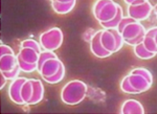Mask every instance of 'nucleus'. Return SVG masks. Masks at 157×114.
<instances>
[{
  "label": "nucleus",
  "instance_id": "f257e3e1",
  "mask_svg": "<svg viewBox=\"0 0 157 114\" xmlns=\"http://www.w3.org/2000/svg\"><path fill=\"white\" fill-rule=\"evenodd\" d=\"M88 86L80 80L68 82L60 91V99L67 105H76L81 104L87 95Z\"/></svg>",
  "mask_w": 157,
  "mask_h": 114
},
{
  "label": "nucleus",
  "instance_id": "f03ea898",
  "mask_svg": "<svg viewBox=\"0 0 157 114\" xmlns=\"http://www.w3.org/2000/svg\"><path fill=\"white\" fill-rule=\"evenodd\" d=\"M63 42V33L60 28L54 27L47 30L39 36V43L42 49L55 51L59 49Z\"/></svg>",
  "mask_w": 157,
  "mask_h": 114
},
{
  "label": "nucleus",
  "instance_id": "7ed1b4c3",
  "mask_svg": "<svg viewBox=\"0 0 157 114\" xmlns=\"http://www.w3.org/2000/svg\"><path fill=\"white\" fill-rule=\"evenodd\" d=\"M153 11V6L150 1L135 0L130 5H128V16L135 21L142 22L150 17Z\"/></svg>",
  "mask_w": 157,
  "mask_h": 114
},
{
  "label": "nucleus",
  "instance_id": "20e7f679",
  "mask_svg": "<svg viewBox=\"0 0 157 114\" xmlns=\"http://www.w3.org/2000/svg\"><path fill=\"white\" fill-rule=\"evenodd\" d=\"M26 81H27V78H24V77H18L17 79L11 81V85L9 86L8 93H9V97L12 100V102L14 103L15 104H18V105L26 104L21 96V88H22L23 83Z\"/></svg>",
  "mask_w": 157,
  "mask_h": 114
},
{
  "label": "nucleus",
  "instance_id": "39448f33",
  "mask_svg": "<svg viewBox=\"0 0 157 114\" xmlns=\"http://www.w3.org/2000/svg\"><path fill=\"white\" fill-rule=\"evenodd\" d=\"M118 5L119 4L113 1V0H109L97 13V16H95L96 20L101 23V22H107L113 19L118 11Z\"/></svg>",
  "mask_w": 157,
  "mask_h": 114
},
{
  "label": "nucleus",
  "instance_id": "423d86ee",
  "mask_svg": "<svg viewBox=\"0 0 157 114\" xmlns=\"http://www.w3.org/2000/svg\"><path fill=\"white\" fill-rule=\"evenodd\" d=\"M146 32H147V30L141 22L134 21V22H132V23H129L125 26L122 30L121 34H122V36L125 42L128 40H131L133 39H135V37H137L141 34H145Z\"/></svg>",
  "mask_w": 157,
  "mask_h": 114
},
{
  "label": "nucleus",
  "instance_id": "0eeeda50",
  "mask_svg": "<svg viewBox=\"0 0 157 114\" xmlns=\"http://www.w3.org/2000/svg\"><path fill=\"white\" fill-rule=\"evenodd\" d=\"M101 32H103V30H99L92 37V40L90 41V51L95 57L100 58V59H105L107 57H110L112 55V53L105 50L103 47V45H101Z\"/></svg>",
  "mask_w": 157,
  "mask_h": 114
},
{
  "label": "nucleus",
  "instance_id": "6e6552de",
  "mask_svg": "<svg viewBox=\"0 0 157 114\" xmlns=\"http://www.w3.org/2000/svg\"><path fill=\"white\" fill-rule=\"evenodd\" d=\"M61 64H62V62L58 57L49 59L43 63L41 68L38 70V73L40 74V76L42 78L51 77V76L55 75L59 71Z\"/></svg>",
  "mask_w": 157,
  "mask_h": 114
},
{
  "label": "nucleus",
  "instance_id": "1a4fd4ad",
  "mask_svg": "<svg viewBox=\"0 0 157 114\" xmlns=\"http://www.w3.org/2000/svg\"><path fill=\"white\" fill-rule=\"evenodd\" d=\"M128 77H129V82L131 83V86H133V88L138 91V93L146 92V91H147L152 86L145 77H143V76H141L139 74L129 73Z\"/></svg>",
  "mask_w": 157,
  "mask_h": 114
},
{
  "label": "nucleus",
  "instance_id": "9d476101",
  "mask_svg": "<svg viewBox=\"0 0 157 114\" xmlns=\"http://www.w3.org/2000/svg\"><path fill=\"white\" fill-rule=\"evenodd\" d=\"M122 114H143L145 113L144 106L139 101L134 99H128L124 101L121 106Z\"/></svg>",
  "mask_w": 157,
  "mask_h": 114
},
{
  "label": "nucleus",
  "instance_id": "9b49d317",
  "mask_svg": "<svg viewBox=\"0 0 157 114\" xmlns=\"http://www.w3.org/2000/svg\"><path fill=\"white\" fill-rule=\"evenodd\" d=\"M33 83V96L28 102L27 105H34L40 103L44 97V86L42 82L37 79H31Z\"/></svg>",
  "mask_w": 157,
  "mask_h": 114
},
{
  "label": "nucleus",
  "instance_id": "f8f14e48",
  "mask_svg": "<svg viewBox=\"0 0 157 114\" xmlns=\"http://www.w3.org/2000/svg\"><path fill=\"white\" fill-rule=\"evenodd\" d=\"M101 42L103 47L114 54L116 51V40L110 29H104L101 35Z\"/></svg>",
  "mask_w": 157,
  "mask_h": 114
},
{
  "label": "nucleus",
  "instance_id": "ddd939ff",
  "mask_svg": "<svg viewBox=\"0 0 157 114\" xmlns=\"http://www.w3.org/2000/svg\"><path fill=\"white\" fill-rule=\"evenodd\" d=\"M17 55H4L0 57V71H10L17 66Z\"/></svg>",
  "mask_w": 157,
  "mask_h": 114
},
{
  "label": "nucleus",
  "instance_id": "4468645a",
  "mask_svg": "<svg viewBox=\"0 0 157 114\" xmlns=\"http://www.w3.org/2000/svg\"><path fill=\"white\" fill-rule=\"evenodd\" d=\"M23 60L29 63H37L39 53L36 50L28 47H20V50L17 54Z\"/></svg>",
  "mask_w": 157,
  "mask_h": 114
},
{
  "label": "nucleus",
  "instance_id": "2eb2a0df",
  "mask_svg": "<svg viewBox=\"0 0 157 114\" xmlns=\"http://www.w3.org/2000/svg\"><path fill=\"white\" fill-rule=\"evenodd\" d=\"M51 5L55 13L60 14V16H63V14L69 13L74 9V7L76 5V1L70 2V3H59L57 1H51Z\"/></svg>",
  "mask_w": 157,
  "mask_h": 114
},
{
  "label": "nucleus",
  "instance_id": "dca6fc26",
  "mask_svg": "<svg viewBox=\"0 0 157 114\" xmlns=\"http://www.w3.org/2000/svg\"><path fill=\"white\" fill-rule=\"evenodd\" d=\"M133 51H134V54L137 58L141 59H151L156 56L155 53L150 52L145 46L143 42H141L135 46H133Z\"/></svg>",
  "mask_w": 157,
  "mask_h": 114
},
{
  "label": "nucleus",
  "instance_id": "f3484780",
  "mask_svg": "<svg viewBox=\"0 0 157 114\" xmlns=\"http://www.w3.org/2000/svg\"><path fill=\"white\" fill-rule=\"evenodd\" d=\"M123 17H124V10L121 5H118V11H117L115 17L111 19L110 21L101 22L100 24L101 25V27H104V29H115V28L117 29L118 25H119L120 21L122 20Z\"/></svg>",
  "mask_w": 157,
  "mask_h": 114
},
{
  "label": "nucleus",
  "instance_id": "a211bd4d",
  "mask_svg": "<svg viewBox=\"0 0 157 114\" xmlns=\"http://www.w3.org/2000/svg\"><path fill=\"white\" fill-rule=\"evenodd\" d=\"M64 77H65V66L63 63H62L59 71L56 74L51 76V77H44L42 79L47 83H50V85H57V83L60 82L62 80H63Z\"/></svg>",
  "mask_w": 157,
  "mask_h": 114
},
{
  "label": "nucleus",
  "instance_id": "6ab92c4d",
  "mask_svg": "<svg viewBox=\"0 0 157 114\" xmlns=\"http://www.w3.org/2000/svg\"><path fill=\"white\" fill-rule=\"evenodd\" d=\"M21 96L23 100H24L25 104H27L33 96V83L31 79H27V81L23 83L22 88H21Z\"/></svg>",
  "mask_w": 157,
  "mask_h": 114
},
{
  "label": "nucleus",
  "instance_id": "aec40b11",
  "mask_svg": "<svg viewBox=\"0 0 157 114\" xmlns=\"http://www.w3.org/2000/svg\"><path fill=\"white\" fill-rule=\"evenodd\" d=\"M120 88L123 91L124 93L127 94H139L138 91L136 89L133 88V86H131V83L129 82V77L128 75H127L125 77H124L120 82Z\"/></svg>",
  "mask_w": 157,
  "mask_h": 114
},
{
  "label": "nucleus",
  "instance_id": "412c9836",
  "mask_svg": "<svg viewBox=\"0 0 157 114\" xmlns=\"http://www.w3.org/2000/svg\"><path fill=\"white\" fill-rule=\"evenodd\" d=\"M17 63H18V66L20 67L21 71L25 73H32L37 70V63H29L25 62V60H23L17 54Z\"/></svg>",
  "mask_w": 157,
  "mask_h": 114
},
{
  "label": "nucleus",
  "instance_id": "4be33fe9",
  "mask_svg": "<svg viewBox=\"0 0 157 114\" xmlns=\"http://www.w3.org/2000/svg\"><path fill=\"white\" fill-rule=\"evenodd\" d=\"M57 57L58 55L54 51H48V50L41 51V53L39 54V57H38V60H37V71L40 69L41 66L47 59H52V58H57Z\"/></svg>",
  "mask_w": 157,
  "mask_h": 114
},
{
  "label": "nucleus",
  "instance_id": "5701e85b",
  "mask_svg": "<svg viewBox=\"0 0 157 114\" xmlns=\"http://www.w3.org/2000/svg\"><path fill=\"white\" fill-rule=\"evenodd\" d=\"M20 47H28V48H32L34 50H36L37 53L40 54L41 51H42V47L40 43H38L37 41H36L35 40L32 39H27L25 40L21 41L20 43Z\"/></svg>",
  "mask_w": 157,
  "mask_h": 114
},
{
  "label": "nucleus",
  "instance_id": "b1692460",
  "mask_svg": "<svg viewBox=\"0 0 157 114\" xmlns=\"http://www.w3.org/2000/svg\"><path fill=\"white\" fill-rule=\"evenodd\" d=\"M143 44L150 52H152V53L157 54V43L155 42V40H154V39L152 36L145 35Z\"/></svg>",
  "mask_w": 157,
  "mask_h": 114
},
{
  "label": "nucleus",
  "instance_id": "393cba45",
  "mask_svg": "<svg viewBox=\"0 0 157 114\" xmlns=\"http://www.w3.org/2000/svg\"><path fill=\"white\" fill-rule=\"evenodd\" d=\"M132 74H139L141 76H143V77H145L148 82H150L151 85L153 82V77H152V74L150 70L146 69V68H143V67H138V68H134L133 70H131Z\"/></svg>",
  "mask_w": 157,
  "mask_h": 114
},
{
  "label": "nucleus",
  "instance_id": "a878e982",
  "mask_svg": "<svg viewBox=\"0 0 157 114\" xmlns=\"http://www.w3.org/2000/svg\"><path fill=\"white\" fill-rule=\"evenodd\" d=\"M111 30V32L113 33L114 36H115V40H116V52H118L119 50L122 49V47L124 46V40L123 39V36H122V34L118 31V30L115 28V29H110Z\"/></svg>",
  "mask_w": 157,
  "mask_h": 114
},
{
  "label": "nucleus",
  "instance_id": "bb28decb",
  "mask_svg": "<svg viewBox=\"0 0 157 114\" xmlns=\"http://www.w3.org/2000/svg\"><path fill=\"white\" fill-rule=\"evenodd\" d=\"M21 69H20V67L18 66V64L15 66L13 69L10 70V71H5V72H1L5 77L8 79V80H10V81H13L14 79H17L19 77V73H20Z\"/></svg>",
  "mask_w": 157,
  "mask_h": 114
},
{
  "label": "nucleus",
  "instance_id": "cd10ccee",
  "mask_svg": "<svg viewBox=\"0 0 157 114\" xmlns=\"http://www.w3.org/2000/svg\"><path fill=\"white\" fill-rule=\"evenodd\" d=\"M108 1L109 0H97V1L94 3L93 8H92V12H93L94 17L97 16V13L101 10V8H103V7L105 5V3Z\"/></svg>",
  "mask_w": 157,
  "mask_h": 114
},
{
  "label": "nucleus",
  "instance_id": "c85d7f7f",
  "mask_svg": "<svg viewBox=\"0 0 157 114\" xmlns=\"http://www.w3.org/2000/svg\"><path fill=\"white\" fill-rule=\"evenodd\" d=\"M135 20L133 19V18H131L130 17H124L123 18H122V20L120 21V23H119V25H118V27H117V30L119 31L120 33L122 32V30L127 26L128 24H129V23H132V22H134Z\"/></svg>",
  "mask_w": 157,
  "mask_h": 114
},
{
  "label": "nucleus",
  "instance_id": "c756f323",
  "mask_svg": "<svg viewBox=\"0 0 157 114\" xmlns=\"http://www.w3.org/2000/svg\"><path fill=\"white\" fill-rule=\"evenodd\" d=\"M4 55H15L13 50L9 46V45L6 44H1L0 46V57L4 56Z\"/></svg>",
  "mask_w": 157,
  "mask_h": 114
},
{
  "label": "nucleus",
  "instance_id": "7c9ffc66",
  "mask_svg": "<svg viewBox=\"0 0 157 114\" xmlns=\"http://www.w3.org/2000/svg\"><path fill=\"white\" fill-rule=\"evenodd\" d=\"M145 35H146V33H145V34H141L140 36H138L137 37H135V39H133V40H131L125 41V43L128 44V45H130V46H135V45H137V44H139V43H141V42H143L144 37H145Z\"/></svg>",
  "mask_w": 157,
  "mask_h": 114
},
{
  "label": "nucleus",
  "instance_id": "2f4dec72",
  "mask_svg": "<svg viewBox=\"0 0 157 114\" xmlns=\"http://www.w3.org/2000/svg\"><path fill=\"white\" fill-rule=\"evenodd\" d=\"M96 32H97V31H94L93 29H88V30H86V31L84 32V34H83V36H82L84 41H86V42H90L91 40H92V37L94 36V35L96 34Z\"/></svg>",
  "mask_w": 157,
  "mask_h": 114
},
{
  "label": "nucleus",
  "instance_id": "473e14b6",
  "mask_svg": "<svg viewBox=\"0 0 157 114\" xmlns=\"http://www.w3.org/2000/svg\"><path fill=\"white\" fill-rule=\"evenodd\" d=\"M7 81H8V79L1 73V75H0V89H3L5 87Z\"/></svg>",
  "mask_w": 157,
  "mask_h": 114
},
{
  "label": "nucleus",
  "instance_id": "72a5a7b5",
  "mask_svg": "<svg viewBox=\"0 0 157 114\" xmlns=\"http://www.w3.org/2000/svg\"><path fill=\"white\" fill-rule=\"evenodd\" d=\"M51 1H57L59 3H70V2L76 1V0H51Z\"/></svg>",
  "mask_w": 157,
  "mask_h": 114
},
{
  "label": "nucleus",
  "instance_id": "f704fd0d",
  "mask_svg": "<svg viewBox=\"0 0 157 114\" xmlns=\"http://www.w3.org/2000/svg\"><path fill=\"white\" fill-rule=\"evenodd\" d=\"M153 39H154L155 42L157 43V26H155V32H154V36H153Z\"/></svg>",
  "mask_w": 157,
  "mask_h": 114
},
{
  "label": "nucleus",
  "instance_id": "c9c22d12",
  "mask_svg": "<svg viewBox=\"0 0 157 114\" xmlns=\"http://www.w3.org/2000/svg\"><path fill=\"white\" fill-rule=\"evenodd\" d=\"M124 3L127 4V5H130L131 3H133V2H134L135 0H124Z\"/></svg>",
  "mask_w": 157,
  "mask_h": 114
},
{
  "label": "nucleus",
  "instance_id": "e433bc0d",
  "mask_svg": "<svg viewBox=\"0 0 157 114\" xmlns=\"http://www.w3.org/2000/svg\"><path fill=\"white\" fill-rule=\"evenodd\" d=\"M153 11H154V13H155V16H156V18H157V4L153 7Z\"/></svg>",
  "mask_w": 157,
  "mask_h": 114
},
{
  "label": "nucleus",
  "instance_id": "4c0bfd02",
  "mask_svg": "<svg viewBox=\"0 0 157 114\" xmlns=\"http://www.w3.org/2000/svg\"><path fill=\"white\" fill-rule=\"evenodd\" d=\"M145 1H150V0H145Z\"/></svg>",
  "mask_w": 157,
  "mask_h": 114
}]
</instances>
